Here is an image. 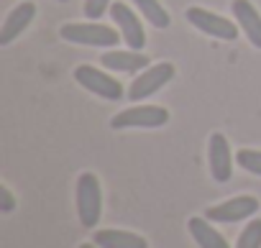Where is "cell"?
<instances>
[{
	"label": "cell",
	"instance_id": "cell-17",
	"mask_svg": "<svg viewBox=\"0 0 261 248\" xmlns=\"http://www.w3.org/2000/svg\"><path fill=\"white\" fill-rule=\"evenodd\" d=\"M236 161H238V167H243L248 174H256V177H261V151L241 149V151L236 154Z\"/></svg>",
	"mask_w": 261,
	"mask_h": 248
},
{
	"label": "cell",
	"instance_id": "cell-7",
	"mask_svg": "<svg viewBox=\"0 0 261 248\" xmlns=\"http://www.w3.org/2000/svg\"><path fill=\"white\" fill-rule=\"evenodd\" d=\"M258 200L253 195H241V197H230L220 205H213L205 210V217L210 223H241L251 215L258 212Z\"/></svg>",
	"mask_w": 261,
	"mask_h": 248
},
{
	"label": "cell",
	"instance_id": "cell-3",
	"mask_svg": "<svg viewBox=\"0 0 261 248\" xmlns=\"http://www.w3.org/2000/svg\"><path fill=\"white\" fill-rule=\"evenodd\" d=\"M174 77V64L172 62H159V64H151L146 67L134 82L128 87V100L130 102H141L151 95H156L164 85H169Z\"/></svg>",
	"mask_w": 261,
	"mask_h": 248
},
{
	"label": "cell",
	"instance_id": "cell-1",
	"mask_svg": "<svg viewBox=\"0 0 261 248\" xmlns=\"http://www.w3.org/2000/svg\"><path fill=\"white\" fill-rule=\"evenodd\" d=\"M102 215V189L92 172L77 177V217L82 228H95Z\"/></svg>",
	"mask_w": 261,
	"mask_h": 248
},
{
	"label": "cell",
	"instance_id": "cell-11",
	"mask_svg": "<svg viewBox=\"0 0 261 248\" xmlns=\"http://www.w3.org/2000/svg\"><path fill=\"white\" fill-rule=\"evenodd\" d=\"M230 11H233L236 23L243 29L246 39L256 49H261V13L253 8V3H251V0H233Z\"/></svg>",
	"mask_w": 261,
	"mask_h": 248
},
{
	"label": "cell",
	"instance_id": "cell-8",
	"mask_svg": "<svg viewBox=\"0 0 261 248\" xmlns=\"http://www.w3.org/2000/svg\"><path fill=\"white\" fill-rule=\"evenodd\" d=\"M110 16L118 23V29L123 34V41L134 51H144V46H146V31H144V23L139 21V16L130 11L125 3H113L110 6Z\"/></svg>",
	"mask_w": 261,
	"mask_h": 248
},
{
	"label": "cell",
	"instance_id": "cell-4",
	"mask_svg": "<svg viewBox=\"0 0 261 248\" xmlns=\"http://www.w3.org/2000/svg\"><path fill=\"white\" fill-rule=\"evenodd\" d=\"M59 34L64 41L80 46H115L120 41V34L115 29L100 23H64Z\"/></svg>",
	"mask_w": 261,
	"mask_h": 248
},
{
	"label": "cell",
	"instance_id": "cell-9",
	"mask_svg": "<svg viewBox=\"0 0 261 248\" xmlns=\"http://www.w3.org/2000/svg\"><path fill=\"white\" fill-rule=\"evenodd\" d=\"M207 164H210V174L218 184L230 182L233 177V156H230V144L223 133H213L210 144H207Z\"/></svg>",
	"mask_w": 261,
	"mask_h": 248
},
{
	"label": "cell",
	"instance_id": "cell-12",
	"mask_svg": "<svg viewBox=\"0 0 261 248\" xmlns=\"http://www.w3.org/2000/svg\"><path fill=\"white\" fill-rule=\"evenodd\" d=\"M100 64L105 69H110V72L134 74V72H144L146 64H151V62H149V57L144 51H134V49H130V51H108V54H102Z\"/></svg>",
	"mask_w": 261,
	"mask_h": 248
},
{
	"label": "cell",
	"instance_id": "cell-19",
	"mask_svg": "<svg viewBox=\"0 0 261 248\" xmlns=\"http://www.w3.org/2000/svg\"><path fill=\"white\" fill-rule=\"evenodd\" d=\"M13 207H16V197L11 195L8 187H0V210H3V212H13Z\"/></svg>",
	"mask_w": 261,
	"mask_h": 248
},
{
	"label": "cell",
	"instance_id": "cell-14",
	"mask_svg": "<svg viewBox=\"0 0 261 248\" xmlns=\"http://www.w3.org/2000/svg\"><path fill=\"white\" fill-rule=\"evenodd\" d=\"M187 228H190V235L195 238V243L200 248H230L228 240L207 223V217H190Z\"/></svg>",
	"mask_w": 261,
	"mask_h": 248
},
{
	"label": "cell",
	"instance_id": "cell-6",
	"mask_svg": "<svg viewBox=\"0 0 261 248\" xmlns=\"http://www.w3.org/2000/svg\"><path fill=\"white\" fill-rule=\"evenodd\" d=\"M187 21L197 31H202L205 36H213V39H220V41H236L238 39V26L230 23L228 18L213 13V11L192 6V8H187Z\"/></svg>",
	"mask_w": 261,
	"mask_h": 248
},
{
	"label": "cell",
	"instance_id": "cell-2",
	"mask_svg": "<svg viewBox=\"0 0 261 248\" xmlns=\"http://www.w3.org/2000/svg\"><path fill=\"white\" fill-rule=\"evenodd\" d=\"M169 123V110L162 107V105H134L123 113H118L110 126L115 131H123V128H162Z\"/></svg>",
	"mask_w": 261,
	"mask_h": 248
},
{
	"label": "cell",
	"instance_id": "cell-13",
	"mask_svg": "<svg viewBox=\"0 0 261 248\" xmlns=\"http://www.w3.org/2000/svg\"><path fill=\"white\" fill-rule=\"evenodd\" d=\"M92 243L97 248H149L144 235L128 233V230H95Z\"/></svg>",
	"mask_w": 261,
	"mask_h": 248
},
{
	"label": "cell",
	"instance_id": "cell-18",
	"mask_svg": "<svg viewBox=\"0 0 261 248\" xmlns=\"http://www.w3.org/2000/svg\"><path fill=\"white\" fill-rule=\"evenodd\" d=\"M110 3L113 0H85V16L90 21H97V18H102V13L108 11Z\"/></svg>",
	"mask_w": 261,
	"mask_h": 248
},
{
	"label": "cell",
	"instance_id": "cell-10",
	"mask_svg": "<svg viewBox=\"0 0 261 248\" xmlns=\"http://www.w3.org/2000/svg\"><path fill=\"white\" fill-rule=\"evenodd\" d=\"M34 18H36V3L26 0V3L16 6V8L8 13V18H6L3 29H0V46H8L13 39H18V36L31 26V21H34Z\"/></svg>",
	"mask_w": 261,
	"mask_h": 248
},
{
	"label": "cell",
	"instance_id": "cell-5",
	"mask_svg": "<svg viewBox=\"0 0 261 248\" xmlns=\"http://www.w3.org/2000/svg\"><path fill=\"white\" fill-rule=\"evenodd\" d=\"M74 82L82 85L87 92H92V95H97L102 100H110V102L123 97V85L118 79H113L110 74H105L102 69L90 67V64H80L74 69Z\"/></svg>",
	"mask_w": 261,
	"mask_h": 248
},
{
	"label": "cell",
	"instance_id": "cell-16",
	"mask_svg": "<svg viewBox=\"0 0 261 248\" xmlns=\"http://www.w3.org/2000/svg\"><path fill=\"white\" fill-rule=\"evenodd\" d=\"M236 248H261V220L246 223V228L238 235Z\"/></svg>",
	"mask_w": 261,
	"mask_h": 248
},
{
	"label": "cell",
	"instance_id": "cell-20",
	"mask_svg": "<svg viewBox=\"0 0 261 248\" xmlns=\"http://www.w3.org/2000/svg\"><path fill=\"white\" fill-rule=\"evenodd\" d=\"M80 248H97V245H95V243H82Z\"/></svg>",
	"mask_w": 261,
	"mask_h": 248
},
{
	"label": "cell",
	"instance_id": "cell-15",
	"mask_svg": "<svg viewBox=\"0 0 261 248\" xmlns=\"http://www.w3.org/2000/svg\"><path fill=\"white\" fill-rule=\"evenodd\" d=\"M134 3L151 26H156V29H169L172 26V18H169V13L164 11V6L159 3V0H134Z\"/></svg>",
	"mask_w": 261,
	"mask_h": 248
}]
</instances>
